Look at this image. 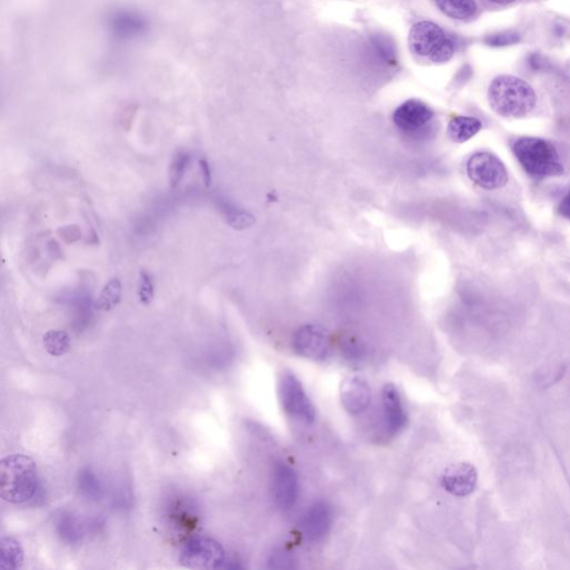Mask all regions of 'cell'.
Here are the masks:
<instances>
[{"instance_id": "5bb4252c", "label": "cell", "mask_w": 570, "mask_h": 570, "mask_svg": "<svg viewBox=\"0 0 570 570\" xmlns=\"http://www.w3.org/2000/svg\"><path fill=\"white\" fill-rule=\"evenodd\" d=\"M382 408L387 432L391 434L399 433L405 426L406 415L399 392L391 383L383 387Z\"/></svg>"}, {"instance_id": "d6986e66", "label": "cell", "mask_w": 570, "mask_h": 570, "mask_svg": "<svg viewBox=\"0 0 570 570\" xmlns=\"http://www.w3.org/2000/svg\"><path fill=\"white\" fill-rule=\"evenodd\" d=\"M121 298V283L119 279H111L105 284L94 302L97 311H111L119 306Z\"/></svg>"}, {"instance_id": "e0dca14e", "label": "cell", "mask_w": 570, "mask_h": 570, "mask_svg": "<svg viewBox=\"0 0 570 570\" xmlns=\"http://www.w3.org/2000/svg\"><path fill=\"white\" fill-rule=\"evenodd\" d=\"M481 129H483V124L478 119L469 118V116H457L448 125V135L453 142L465 143L473 138Z\"/></svg>"}, {"instance_id": "6da1fadb", "label": "cell", "mask_w": 570, "mask_h": 570, "mask_svg": "<svg viewBox=\"0 0 570 570\" xmlns=\"http://www.w3.org/2000/svg\"><path fill=\"white\" fill-rule=\"evenodd\" d=\"M40 490L36 462L25 455L4 458L0 464V496L9 503H30Z\"/></svg>"}, {"instance_id": "ffe728a7", "label": "cell", "mask_w": 570, "mask_h": 570, "mask_svg": "<svg viewBox=\"0 0 570 570\" xmlns=\"http://www.w3.org/2000/svg\"><path fill=\"white\" fill-rule=\"evenodd\" d=\"M43 343L51 357H62L71 349V336L67 331L49 330L43 336Z\"/></svg>"}, {"instance_id": "7402d4cb", "label": "cell", "mask_w": 570, "mask_h": 570, "mask_svg": "<svg viewBox=\"0 0 570 570\" xmlns=\"http://www.w3.org/2000/svg\"><path fill=\"white\" fill-rule=\"evenodd\" d=\"M521 40V34L512 31L494 32L485 36L484 40L485 45L494 49L508 48V46L520 44Z\"/></svg>"}, {"instance_id": "7a4b0ae2", "label": "cell", "mask_w": 570, "mask_h": 570, "mask_svg": "<svg viewBox=\"0 0 570 570\" xmlns=\"http://www.w3.org/2000/svg\"><path fill=\"white\" fill-rule=\"evenodd\" d=\"M488 102L498 115L521 119L535 110L537 95L530 84L522 78L500 75L490 84Z\"/></svg>"}, {"instance_id": "ba28073f", "label": "cell", "mask_w": 570, "mask_h": 570, "mask_svg": "<svg viewBox=\"0 0 570 570\" xmlns=\"http://www.w3.org/2000/svg\"><path fill=\"white\" fill-rule=\"evenodd\" d=\"M292 345L298 356L315 361H324L333 352L330 335L319 325L301 326L293 335Z\"/></svg>"}, {"instance_id": "277c9868", "label": "cell", "mask_w": 570, "mask_h": 570, "mask_svg": "<svg viewBox=\"0 0 570 570\" xmlns=\"http://www.w3.org/2000/svg\"><path fill=\"white\" fill-rule=\"evenodd\" d=\"M408 43L413 54L438 64L450 62L457 49L455 39L432 22H419L411 27Z\"/></svg>"}, {"instance_id": "7c38bea8", "label": "cell", "mask_w": 570, "mask_h": 570, "mask_svg": "<svg viewBox=\"0 0 570 570\" xmlns=\"http://www.w3.org/2000/svg\"><path fill=\"white\" fill-rule=\"evenodd\" d=\"M274 502L281 511H289L298 496V478L296 471L280 462L275 466L273 476Z\"/></svg>"}, {"instance_id": "603a6c76", "label": "cell", "mask_w": 570, "mask_h": 570, "mask_svg": "<svg viewBox=\"0 0 570 570\" xmlns=\"http://www.w3.org/2000/svg\"><path fill=\"white\" fill-rule=\"evenodd\" d=\"M138 293L139 302L144 306H148L154 298V284L151 275L145 271L139 273Z\"/></svg>"}, {"instance_id": "30bf717a", "label": "cell", "mask_w": 570, "mask_h": 570, "mask_svg": "<svg viewBox=\"0 0 570 570\" xmlns=\"http://www.w3.org/2000/svg\"><path fill=\"white\" fill-rule=\"evenodd\" d=\"M107 26L115 40L126 41L147 34L148 22L141 13L129 9H120L111 13Z\"/></svg>"}, {"instance_id": "2e32d148", "label": "cell", "mask_w": 570, "mask_h": 570, "mask_svg": "<svg viewBox=\"0 0 570 570\" xmlns=\"http://www.w3.org/2000/svg\"><path fill=\"white\" fill-rule=\"evenodd\" d=\"M443 15L455 21H469L478 12L476 0H433Z\"/></svg>"}, {"instance_id": "52a82bcc", "label": "cell", "mask_w": 570, "mask_h": 570, "mask_svg": "<svg viewBox=\"0 0 570 570\" xmlns=\"http://www.w3.org/2000/svg\"><path fill=\"white\" fill-rule=\"evenodd\" d=\"M467 174L485 190H498L507 184L508 172L503 163L490 153H476L467 163Z\"/></svg>"}, {"instance_id": "4316f807", "label": "cell", "mask_w": 570, "mask_h": 570, "mask_svg": "<svg viewBox=\"0 0 570 570\" xmlns=\"http://www.w3.org/2000/svg\"><path fill=\"white\" fill-rule=\"evenodd\" d=\"M559 213L570 221V190L568 193L564 196L562 202L559 204Z\"/></svg>"}, {"instance_id": "44dd1931", "label": "cell", "mask_w": 570, "mask_h": 570, "mask_svg": "<svg viewBox=\"0 0 570 570\" xmlns=\"http://www.w3.org/2000/svg\"><path fill=\"white\" fill-rule=\"evenodd\" d=\"M189 163L190 156L188 153L180 151L173 157L170 171H168V180H170V185L173 189L177 188L182 180H183Z\"/></svg>"}, {"instance_id": "9a60e30c", "label": "cell", "mask_w": 570, "mask_h": 570, "mask_svg": "<svg viewBox=\"0 0 570 570\" xmlns=\"http://www.w3.org/2000/svg\"><path fill=\"white\" fill-rule=\"evenodd\" d=\"M333 522V512L325 503H316L307 512L302 521V531L311 541L324 539Z\"/></svg>"}, {"instance_id": "83f0119b", "label": "cell", "mask_w": 570, "mask_h": 570, "mask_svg": "<svg viewBox=\"0 0 570 570\" xmlns=\"http://www.w3.org/2000/svg\"><path fill=\"white\" fill-rule=\"evenodd\" d=\"M489 2L497 4H512L515 2V0H489Z\"/></svg>"}, {"instance_id": "ac0fdd59", "label": "cell", "mask_w": 570, "mask_h": 570, "mask_svg": "<svg viewBox=\"0 0 570 570\" xmlns=\"http://www.w3.org/2000/svg\"><path fill=\"white\" fill-rule=\"evenodd\" d=\"M24 549L12 537H3L0 541V567L3 569H18L24 563Z\"/></svg>"}, {"instance_id": "cb8c5ba5", "label": "cell", "mask_w": 570, "mask_h": 570, "mask_svg": "<svg viewBox=\"0 0 570 570\" xmlns=\"http://www.w3.org/2000/svg\"><path fill=\"white\" fill-rule=\"evenodd\" d=\"M296 559L289 551L280 549L274 551L269 559V566L275 569L293 568Z\"/></svg>"}, {"instance_id": "9c48e42d", "label": "cell", "mask_w": 570, "mask_h": 570, "mask_svg": "<svg viewBox=\"0 0 570 570\" xmlns=\"http://www.w3.org/2000/svg\"><path fill=\"white\" fill-rule=\"evenodd\" d=\"M433 118V111L426 102L420 100H409L395 111L394 123L401 132L414 134L427 129Z\"/></svg>"}, {"instance_id": "8992f818", "label": "cell", "mask_w": 570, "mask_h": 570, "mask_svg": "<svg viewBox=\"0 0 570 570\" xmlns=\"http://www.w3.org/2000/svg\"><path fill=\"white\" fill-rule=\"evenodd\" d=\"M182 566L190 569L222 568L226 563V553L217 540L193 539L186 541L180 549Z\"/></svg>"}, {"instance_id": "d4e9b609", "label": "cell", "mask_w": 570, "mask_h": 570, "mask_svg": "<svg viewBox=\"0 0 570 570\" xmlns=\"http://www.w3.org/2000/svg\"><path fill=\"white\" fill-rule=\"evenodd\" d=\"M199 165L200 171H202L204 185L207 186V188H209L212 183L211 168H209V163L205 160V158L200 160Z\"/></svg>"}, {"instance_id": "8fae6325", "label": "cell", "mask_w": 570, "mask_h": 570, "mask_svg": "<svg viewBox=\"0 0 570 570\" xmlns=\"http://www.w3.org/2000/svg\"><path fill=\"white\" fill-rule=\"evenodd\" d=\"M478 474L473 465L460 462L448 467L443 471L441 483L447 493L456 497H466L476 489Z\"/></svg>"}, {"instance_id": "5b68a950", "label": "cell", "mask_w": 570, "mask_h": 570, "mask_svg": "<svg viewBox=\"0 0 570 570\" xmlns=\"http://www.w3.org/2000/svg\"><path fill=\"white\" fill-rule=\"evenodd\" d=\"M279 396L282 408L289 417L302 423L316 422V408L307 396L305 387L292 373H283L279 382Z\"/></svg>"}, {"instance_id": "484cf974", "label": "cell", "mask_w": 570, "mask_h": 570, "mask_svg": "<svg viewBox=\"0 0 570 570\" xmlns=\"http://www.w3.org/2000/svg\"><path fill=\"white\" fill-rule=\"evenodd\" d=\"M528 65L532 71H540L544 67V59L539 55L532 54L528 58Z\"/></svg>"}, {"instance_id": "4fadbf2b", "label": "cell", "mask_w": 570, "mask_h": 570, "mask_svg": "<svg viewBox=\"0 0 570 570\" xmlns=\"http://www.w3.org/2000/svg\"><path fill=\"white\" fill-rule=\"evenodd\" d=\"M340 399L349 414H361L370 405V387L362 378L349 377L341 383Z\"/></svg>"}, {"instance_id": "3957f363", "label": "cell", "mask_w": 570, "mask_h": 570, "mask_svg": "<svg viewBox=\"0 0 570 570\" xmlns=\"http://www.w3.org/2000/svg\"><path fill=\"white\" fill-rule=\"evenodd\" d=\"M512 149L523 170L536 180L548 179L564 173L557 149L545 139L522 138L513 144Z\"/></svg>"}]
</instances>
